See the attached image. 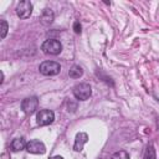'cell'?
I'll use <instances>...</instances> for the list:
<instances>
[{
  "label": "cell",
  "mask_w": 159,
  "mask_h": 159,
  "mask_svg": "<svg viewBox=\"0 0 159 159\" xmlns=\"http://www.w3.org/2000/svg\"><path fill=\"white\" fill-rule=\"evenodd\" d=\"M144 159H157V157H155V149H154L153 143H149L148 144L147 150H145V154H144Z\"/></svg>",
  "instance_id": "7c38bea8"
},
{
  "label": "cell",
  "mask_w": 159,
  "mask_h": 159,
  "mask_svg": "<svg viewBox=\"0 0 159 159\" xmlns=\"http://www.w3.org/2000/svg\"><path fill=\"white\" fill-rule=\"evenodd\" d=\"M55 19V15H53V11L51 9H43L42 12H41V16H40V20L43 25H50L52 24Z\"/></svg>",
  "instance_id": "9c48e42d"
},
{
  "label": "cell",
  "mask_w": 159,
  "mask_h": 159,
  "mask_svg": "<svg viewBox=\"0 0 159 159\" xmlns=\"http://www.w3.org/2000/svg\"><path fill=\"white\" fill-rule=\"evenodd\" d=\"M37 106H39V99L37 97L32 96V97H27L25 98L22 102H21V109L24 113L26 114H32L36 109H37Z\"/></svg>",
  "instance_id": "8992f818"
},
{
  "label": "cell",
  "mask_w": 159,
  "mask_h": 159,
  "mask_svg": "<svg viewBox=\"0 0 159 159\" xmlns=\"http://www.w3.org/2000/svg\"><path fill=\"white\" fill-rule=\"evenodd\" d=\"M32 14V4L29 0H24L20 1L16 6V15L20 19H27L30 17Z\"/></svg>",
  "instance_id": "5b68a950"
},
{
  "label": "cell",
  "mask_w": 159,
  "mask_h": 159,
  "mask_svg": "<svg viewBox=\"0 0 159 159\" xmlns=\"http://www.w3.org/2000/svg\"><path fill=\"white\" fill-rule=\"evenodd\" d=\"M0 24H1V39H4V37L6 36V34H7L9 25H7V22H6L5 20H1Z\"/></svg>",
  "instance_id": "5bb4252c"
},
{
  "label": "cell",
  "mask_w": 159,
  "mask_h": 159,
  "mask_svg": "<svg viewBox=\"0 0 159 159\" xmlns=\"http://www.w3.org/2000/svg\"><path fill=\"white\" fill-rule=\"evenodd\" d=\"M25 149L29 153H32V154H43V153H46L45 144L41 140H39V139H32V140L27 142Z\"/></svg>",
  "instance_id": "52a82bcc"
},
{
  "label": "cell",
  "mask_w": 159,
  "mask_h": 159,
  "mask_svg": "<svg viewBox=\"0 0 159 159\" xmlns=\"http://www.w3.org/2000/svg\"><path fill=\"white\" fill-rule=\"evenodd\" d=\"M39 70L43 76H56L60 73L61 66L56 61H43L39 66Z\"/></svg>",
  "instance_id": "7a4b0ae2"
},
{
  "label": "cell",
  "mask_w": 159,
  "mask_h": 159,
  "mask_svg": "<svg viewBox=\"0 0 159 159\" xmlns=\"http://www.w3.org/2000/svg\"><path fill=\"white\" fill-rule=\"evenodd\" d=\"M36 120H37V124L41 127L48 125L55 120V113L51 109H41L36 114Z\"/></svg>",
  "instance_id": "277c9868"
},
{
  "label": "cell",
  "mask_w": 159,
  "mask_h": 159,
  "mask_svg": "<svg viewBox=\"0 0 159 159\" xmlns=\"http://www.w3.org/2000/svg\"><path fill=\"white\" fill-rule=\"evenodd\" d=\"M50 159H63L61 155H55V157H52V158H50Z\"/></svg>",
  "instance_id": "2e32d148"
},
{
  "label": "cell",
  "mask_w": 159,
  "mask_h": 159,
  "mask_svg": "<svg viewBox=\"0 0 159 159\" xmlns=\"http://www.w3.org/2000/svg\"><path fill=\"white\" fill-rule=\"evenodd\" d=\"M82 75H83V70H82L78 65H73V66L70 68V71H68V76H70L71 78H80Z\"/></svg>",
  "instance_id": "8fae6325"
},
{
  "label": "cell",
  "mask_w": 159,
  "mask_h": 159,
  "mask_svg": "<svg viewBox=\"0 0 159 159\" xmlns=\"http://www.w3.org/2000/svg\"><path fill=\"white\" fill-rule=\"evenodd\" d=\"M88 142V135L87 133H83V132H80L77 133L76 138H75V144H73V149L76 152H81L83 149V145Z\"/></svg>",
  "instance_id": "ba28073f"
},
{
  "label": "cell",
  "mask_w": 159,
  "mask_h": 159,
  "mask_svg": "<svg viewBox=\"0 0 159 159\" xmlns=\"http://www.w3.org/2000/svg\"><path fill=\"white\" fill-rule=\"evenodd\" d=\"M73 30H75L76 34H81V24H80L78 21H76V22L73 24Z\"/></svg>",
  "instance_id": "9a60e30c"
},
{
  "label": "cell",
  "mask_w": 159,
  "mask_h": 159,
  "mask_svg": "<svg viewBox=\"0 0 159 159\" xmlns=\"http://www.w3.org/2000/svg\"><path fill=\"white\" fill-rule=\"evenodd\" d=\"M72 92L78 101H87L92 94V88L89 83H78L73 87Z\"/></svg>",
  "instance_id": "3957f363"
},
{
  "label": "cell",
  "mask_w": 159,
  "mask_h": 159,
  "mask_svg": "<svg viewBox=\"0 0 159 159\" xmlns=\"http://www.w3.org/2000/svg\"><path fill=\"white\" fill-rule=\"evenodd\" d=\"M26 144H27V142H26L22 137H21V138H15V139L11 142L10 148H11L12 152H20V150H22V149L26 148Z\"/></svg>",
  "instance_id": "30bf717a"
},
{
  "label": "cell",
  "mask_w": 159,
  "mask_h": 159,
  "mask_svg": "<svg viewBox=\"0 0 159 159\" xmlns=\"http://www.w3.org/2000/svg\"><path fill=\"white\" fill-rule=\"evenodd\" d=\"M41 50L46 53V55H58L62 51V45L58 40L56 39H48L46 41H43V43L41 45Z\"/></svg>",
  "instance_id": "6da1fadb"
},
{
  "label": "cell",
  "mask_w": 159,
  "mask_h": 159,
  "mask_svg": "<svg viewBox=\"0 0 159 159\" xmlns=\"http://www.w3.org/2000/svg\"><path fill=\"white\" fill-rule=\"evenodd\" d=\"M109 159H129V154L125 150H118L116 153H113Z\"/></svg>",
  "instance_id": "4fadbf2b"
}]
</instances>
